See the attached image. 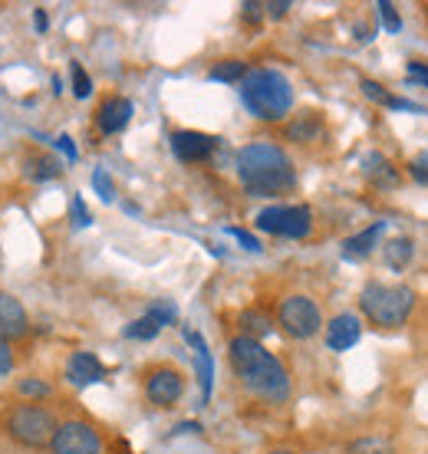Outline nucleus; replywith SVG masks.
I'll use <instances>...</instances> for the list:
<instances>
[{
	"mask_svg": "<svg viewBox=\"0 0 428 454\" xmlns=\"http://www.w3.org/2000/svg\"><path fill=\"white\" fill-rule=\"evenodd\" d=\"M227 356H231V365H234L237 379L244 382L248 392H254L271 405H283L290 398V375L281 365V359H273L271 352L260 346V340H250L241 333L231 340Z\"/></svg>",
	"mask_w": 428,
	"mask_h": 454,
	"instance_id": "obj_1",
	"label": "nucleus"
},
{
	"mask_svg": "<svg viewBox=\"0 0 428 454\" xmlns=\"http://www.w3.org/2000/svg\"><path fill=\"white\" fill-rule=\"evenodd\" d=\"M237 178L248 188V194L273 198L290 192L297 184V168L290 155L273 142H250L237 152Z\"/></svg>",
	"mask_w": 428,
	"mask_h": 454,
	"instance_id": "obj_2",
	"label": "nucleus"
},
{
	"mask_svg": "<svg viewBox=\"0 0 428 454\" xmlns=\"http://www.w3.org/2000/svg\"><path fill=\"white\" fill-rule=\"evenodd\" d=\"M241 99L260 122H281L293 109V86L277 69H248L241 80Z\"/></svg>",
	"mask_w": 428,
	"mask_h": 454,
	"instance_id": "obj_3",
	"label": "nucleus"
},
{
	"mask_svg": "<svg viewBox=\"0 0 428 454\" xmlns=\"http://www.w3.org/2000/svg\"><path fill=\"white\" fill-rule=\"evenodd\" d=\"M360 307L372 326L399 330L416 309V290L406 284H369L360 294Z\"/></svg>",
	"mask_w": 428,
	"mask_h": 454,
	"instance_id": "obj_4",
	"label": "nucleus"
},
{
	"mask_svg": "<svg viewBox=\"0 0 428 454\" xmlns=\"http://www.w3.org/2000/svg\"><path fill=\"white\" fill-rule=\"evenodd\" d=\"M0 428L7 438H13L23 448H46L57 434V419L50 415V409L27 402V405H13L0 415Z\"/></svg>",
	"mask_w": 428,
	"mask_h": 454,
	"instance_id": "obj_5",
	"label": "nucleus"
},
{
	"mask_svg": "<svg viewBox=\"0 0 428 454\" xmlns=\"http://www.w3.org/2000/svg\"><path fill=\"white\" fill-rule=\"evenodd\" d=\"M277 323L290 340H313L316 333L323 330V313L310 296L293 294L277 307Z\"/></svg>",
	"mask_w": 428,
	"mask_h": 454,
	"instance_id": "obj_6",
	"label": "nucleus"
},
{
	"mask_svg": "<svg viewBox=\"0 0 428 454\" xmlns=\"http://www.w3.org/2000/svg\"><path fill=\"white\" fill-rule=\"evenodd\" d=\"M258 227L277 238L300 240L313 231V211L306 205H273L258 215Z\"/></svg>",
	"mask_w": 428,
	"mask_h": 454,
	"instance_id": "obj_7",
	"label": "nucleus"
},
{
	"mask_svg": "<svg viewBox=\"0 0 428 454\" xmlns=\"http://www.w3.org/2000/svg\"><path fill=\"white\" fill-rule=\"evenodd\" d=\"M53 454H102V438L90 421H63L50 442Z\"/></svg>",
	"mask_w": 428,
	"mask_h": 454,
	"instance_id": "obj_8",
	"label": "nucleus"
},
{
	"mask_svg": "<svg viewBox=\"0 0 428 454\" xmlns=\"http://www.w3.org/2000/svg\"><path fill=\"white\" fill-rule=\"evenodd\" d=\"M181 392H185V375H181L178 369H171V365H155V369L146 375V395L158 409L175 405L181 398Z\"/></svg>",
	"mask_w": 428,
	"mask_h": 454,
	"instance_id": "obj_9",
	"label": "nucleus"
},
{
	"mask_svg": "<svg viewBox=\"0 0 428 454\" xmlns=\"http://www.w3.org/2000/svg\"><path fill=\"white\" fill-rule=\"evenodd\" d=\"M214 148H218V138L204 136V132H194V129H178V132L171 136V152H175V159L185 161V165L211 159Z\"/></svg>",
	"mask_w": 428,
	"mask_h": 454,
	"instance_id": "obj_10",
	"label": "nucleus"
},
{
	"mask_svg": "<svg viewBox=\"0 0 428 454\" xmlns=\"http://www.w3.org/2000/svg\"><path fill=\"white\" fill-rule=\"evenodd\" d=\"M362 336V323L356 313H339L327 323V346L333 352H346L353 349Z\"/></svg>",
	"mask_w": 428,
	"mask_h": 454,
	"instance_id": "obj_11",
	"label": "nucleus"
},
{
	"mask_svg": "<svg viewBox=\"0 0 428 454\" xmlns=\"http://www.w3.org/2000/svg\"><path fill=\"white\" fill-rule=\"evenodd\" d=\"M27 330L30 323H27V309L20 307V300L0 290V340H20Z\"/></svg>",
	"mask_w": 428,
	"mask_h": 454,
	"instance_id": "obj_12",
	"label": "nucleus"
},
{
	"mask_svg": "<svg viewBox=\"0 0 428 454\" xmlns=\"http://www.w3.org/2000/svg\"><path fill=\"white\" fill-rule=\"evenodd\" d=\"M129 119H132V103H129L125 96H109V99L99 106V113H96V125H99L102 136L123 132L125 125H129Z\"/></svg>",
	"mask_w": 428,
	"mask_h": 454,
	"instance_id": "obj_13",
	"label": "nucleus"
},
{
	"mask_svg": "<svg viewBox=\"0 0 428 454\" xmlns=\"http://www.w3.org/2000/svg\"><path fill=\"white\" fill-rule=\"evenodd\" d=\"M67 375L73 386H92V382H102L106 379V365L92 356V352H73L67 363Z\"/></svg>",
	"mask_w": 428,
	"mask_h": 454,
	"instance_id": "obj_14",
	"label": "nucleus"
},
{
	"mask_svg": "<svg viewBox=\"0 0 428 454\" xmlns=\"http://www.w3.org/2000/svg\"><path fill=\"white\" fill-rule=\"evenodd\" d=\"M362 175H366V182L372 188H379V192H389V188H399V171L392 168V161L379 155V152H369L366 159H362Z\"/></svg>",
	"mask_w": 428,
	"mask_h": 454,
	"instance_id": "obj_15",
	"label": "nucleus"
},
{
	"mask_svg": "<svg viewBox=\"0 0 428 454\" xmlns=\"http://www.w3.org/2000/svg\"><path fill=\"white\" fill-rule=\"evenodd\" d=\"M185 340L194 346V356H198V375H202V395H204V402H208V398H211V379H214L211 352H208V346H204L202 333L185 330Z\"/></svg>",
	"mask_w": 428,
	"mask_h": 454,
	"instance_id": "obj_16",
	"label": "nucleus"
},
{
	"mask_svg": "<svg viewBox=\"0 0 428 454\" xmlns=\"http://www.w3.org/2000/svg\"><path fill=\"white\" fill-rule=\"evenodd\" d=\"M320 132H323V122H320V115H316V113L297 115V119L287 125V138H290V142H300V145L313 142Z\"/></svg>",
	"mask_w": 428,
	"mask_h": 454,
	"instance_id": "obj_17",
	"label": "nucleus"
},
{
	"mask_svg": "<svg viewBox=\"0 0 428 454\" xmlns=\"http://www.w3.org/2000/svg\"><path fill=\"white\" fill-rule=\"evenodd\" d=\"M383 231H385L383 221H379V224H372V227H366L362 234H356V238H350L346 244H343V254H346V257H369L372 247H376V240L383 238Z\"/></svg>",
	"mask_w": 428,
	"mask_h": 454,
	"instance_id": "obj_18",
	"label": "nucleus"
},
{
	"mask_svg": "<svg viewBox=\"0 0 428 454\" xmlns=\"http://www.w3.org/2000/svg\"><path fill=\"white\" fill-rule=\"evenodd\" d=\"M412 257H416V244H412V238H389V244H385V263L392 267V270H406L408 263H412Z\"/></svg>",
	"mask_w": 428,
	"mask_h": 454,
	"instance_id": "obj_19",
	"label": "nucleus"
},
{
	"mask_svg": "<svg viewBox=\"0 0 428 454\" xmlns=\"http://www.w3.org/2000/svg\"><path fill=\"white\" fill-rule=\"evenodd\" d=\"M241 326H244V336L250 340H260V336H267L273 330V319L264 313V309H244L241 313Z\"/></svg>",
	"mask_w": 428,
	"mask_h": 454,
	"instance_id": "obj_20",
	"label": "nucleus"
},
{
	"mask_svg": "<svg viewBox=\"0 0 428 454\" xmlns=\"http://www.w3.org/2000/svg\"><path fill=\"white\" fill-rule=\"evenodd\" d=\"M248 76V63L244 59H221L218 67H211V73H208V80L214 82H241Z\"/></svg>",
	"mask_w": 428,
	"mask_h": 454,
	"instance_id": "obj_21",
	"label": "nucleus"
},
{
	"mask_svg": "<svg viewBox=\"0 0 428 454\" xmlns=\"http://www.w3.org/2000/svg\"><path fill=\"white\" fill-rule=\"evenodd\" d=\"M346 454H395V448L392 442H385L379 434H366V438L346 444Z\"/></svg>",
	"mask_w": 428,
	"mask_h": 454,
	"instance_id": "obj_22",
	"label": "nucleus"
},
{
	"mask_svg": "<svg viewBox=\"0 0 428 454\" xmlns=\"http://www.w3.org/2000/svg\"><path fill=\"white\" fill-rule=\"evenodd\" d=\"M158 333H162V326H158L155 319L142 317V319H136V323H129V326L123 330V336L125 340H155Z\"/></svg>",
	"mask_w": 428,
	"mask_h": 454,
	"instance_id": "obj_23",
	"label": "nucleus"
},
{
	"mask_svg": "<svg viewBox=\"0 0 428 454\" xmlns=\"http://www.w3.org/2000/svg\"><path fill=\"white\" fill-rule=\"evenodd\" d=\"M360 90H362V96H366V99H372L376 106H385V109H392V106H395V96H392V92L385 90V86H379L376 80H362Z\"/></svg>",
	"mask_w": 428,
	"mask_h": 454,
	"instance_id": "obj_24",
	"label": "nucleus"
},
{
	"mask_svg": "<svg viewBox=\"0 0 428 454\" xmlns=\"http://www.w3.org/2000/svg\"><path fill=\"white\" fill-rule=\"evenodd\" d=\"M59 171H63V165H59L57 159H50V155H40V159L30 161V178H36V182H46V178H57Z\"/></svg>",
	"mask_w": 428,
	"mask_h": 454,
	"instance_id": "obj_25",
	"label": "nucleus"
},
{
	"mask_svg": "<svg viewBox=\"0 0 428 454\" xmlns=\"http://www.w3.org/2000/svg\"><path fill=\"white\" fill-rule=\"evenodd\" d=\"M146 317H152L158 323V326H169V323H175V319H178V309L171 307L169 300H155V303H152V307H148V313Z\"/></svg>",
	"mask_w": 428,
	"mask_h": 454,
	"instance_id": "obj_26",
	"label": "nucleus"
},
{
	"mask_svg": "<svg viewBox=\"0 0 428 454\" xmlns=\"http://www.w3.org/2000/svg\"><path fill=\"white\" fill-rule=\"evenodd\" d=\"M69 76H73V92H76V99H86V96L92 92V80L86 76L83 63H73V67H69Z\"/></svg>",
	"mask_w": 428,
	"mask_h": 454,
	"instance_id": "obj_27",
	"label": "nucleus"
},
{
	"mask_svg": "<svg viewBox=\"0 0 428 454\" xmlns=\"http://www.w3.org/2000/svg\"><path fill=\"white\" fill-rule=\"evenodd\" d=\"M92 188L99 192L102 201H113V198H115V184H113V178H109V171H106V168L92 171Z\"/></svg>",
	"mask_w": 428,
	"mask_h": 454,
	"instance_id": "obj_28",
	"label": "nucleus"
},
{
	"mask_svg": "<svg viewBox=\"0 0 428 454\" xmlns=\"http://www.w3.org/2000/svg\"><path fill=\"white\" fill-rule=\"evenodd\" d=\"M379 17H383V27L389 34H399V30H402V20H399V13H395V7L389 0H379Z\"/></svg>",
	"mask_w": 428,
	"mask_h": 454,
	"instance_id": "obj_29",
	"label": "nucleus"
},
{
	"mask_svg": "<svg viewBox=\"0 0 428 454\" xmlns=\"http://www.w3.org/2000/svg\"><path fill=\"white\" fill-rule=\"evenodd\" d=\"M408 175L416 184H428V152H422L418 159L408 161Z\"/></svg>",
	"mask_w": 428,
	"mask_h": 454,
	"instance_id": "obj_30",
	"label": "nucleus"
},
{
	"mask_svg": "<svg viewBox=\"0 0 428 454\" xmlns=\"http://www.w3.org/2000/svg\"><path fill=\"white\" fill-rule=\"evenodd\" d=\"M227 234L241 244L244 250H250V254H260V240L254 238V234H248V231H241V227H227Z\"/></svg>",
	"mask_w": 428,
	"mask_h": 454,
	"instance_id": "obj_31",
	"label": "nucleus"
},
{
	"mask_svg": "<svg viewBox=\"0 0 428 454\" xmlns=\"http://www.w3.org/2000/svg\"><path fill=\"white\" fill-rule=\"evenodd\" d=\"M69 215H73V224L76 227H86L92 221V215L86 211V205H83V198L79 194H73V205H69Z\"/></svg>",
	"mask_w": 428,
	"mask_h": 454,
	"instance_id": "obj_32",
	"label": "nucleus"
},
{
	"mask_svg": "<svg viewBox=\"0 0 428 454\" xmlns=\"http://www.w3.org/2000/svg\"><path fill=\"white\" fill-rule=\"evenodd\" d=\"M241 20L250 23V27H258V23L264 20V4H254V0H248V4L241 7Z\"/></svg>",
	"mask_w": 428,
	"mask_h": 454,
	"instance_id": "obj_33",
	"label": "nucleus"
},
{
	"mask_svg": "<svg viewBox=\"0 0 428 454\" xmlns=\"http://www.w3.org/2000/svg\"><path fill=\"white\" fill-rule=\"evenodd\" d=\"M20 392H23V395L46 398V395H50V386H46V382H40V379H23V382H20Z\"/></svg>",
	"mask_w": 428,
	"mask_h": 454,
	"instance_id": "obj_34",
	"label": "nucleus"
},
{
	"mask_svg": "<svg viewBox=\"0 0 428 454\" xmlns=\"http://www.w3.org/2000/svg\"><path fill=\"white\" fill-rule=\"evenodd\" d=\"M290 11V0H271V4H264V13L271 17V20H283Z\"/></svg>",
	"mask_w": 428,
	"mask_h": 454,
	"instance_id": "obj_35",
	"label": "nucleus"
},
{
	"mask_svg": "<svg viewBox=\"0 0 428 454\" xmlns=\"http://www.w3.org/2000/svg\"><path fill=\"white\" fill-rule=\"evenodd\" d=\"M406 73H408V80H412V82H418V86H428V67H425V63L412 59Z\"/></svg>",
	"mask_w": 428,
	"mask_h": 454,
	"instance_id": "obj_36",
	"label": "nucleus"
},
{
	"mask_svg": "<svg viewBox=\"0 0 428 454\" xmlns=\"http://www.w3.org/2000/svg\"><path fill=\"white\" fill-rule=\"evenodd\" d=\"M13 369V349L7 340H0V375H7Z\"/></svg>",
	"mask_w": 428,
	"mask_h": 454,
	"instance_id": "obj_37",
	"label": "nucleus"
},
{
	"mask_svg": "<svg viewBox=\"0 0 428 454\" xmlns=\"http://www.w3.org/2000/svg\"><path fill=\"white\" fill-rule=\"evenodd\" d=\"M57 148L63 152V155H67L69 161H76V159H79V152H76V145H73V138H69V136H59V138H57Z\"/></svg>",
	"mask_w": 428,
	"mask_h": 454,
	"instance_id": "obj_38",
	"label": "nucleus"
},
{
	"mask_svg": "<svg viewBox=\"0 0 428 454\" xmlns=\"http://www.w3.org/2000/svg\"><path fill=\"white\" fill-rule=\"evenodd\" d=\"M46 23H50V20H46V11H34V27H36V30H46Z\"/></svg>",
	"mask_w": 428,
	"mask_h": 454,
	"instance_id": "obj_39",
	"label": "nucleus"
},
{
	"mask_svg": "<svg viewBox=\"0 0 428 454\" xmlns=\"http://www.w3.org/2000/svg\"><path fill=\"white\" fill-rule=\"evenodd\" d=\"M175 432H202V428H198V425H192V421H188V425H178Z\"/></svg>",
	"mask_w": 428,
	"mask_h": 454,
	"instance_id": "obj_40",
	"label": "nucleus"
},
{
	"mask_svg": "<svg viewBox=\"0 0 428 454\" xmlns=\"http://www.w3.org/2000/svg\"><path fill=\"white\" fill-rule=\"evenodd\" d=\"M267 454H297V451H290V448H273V451H267Z\"/></svg>",
	"mask_w": 428,
	"mask_h": 454,
	"instance_id": "obj_41",
	"label": "nucleus"
}]
</instances>
